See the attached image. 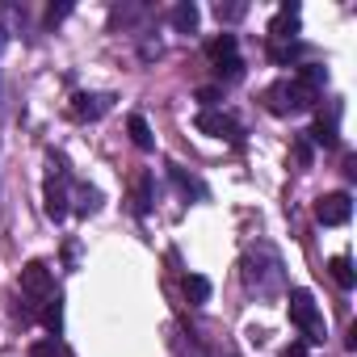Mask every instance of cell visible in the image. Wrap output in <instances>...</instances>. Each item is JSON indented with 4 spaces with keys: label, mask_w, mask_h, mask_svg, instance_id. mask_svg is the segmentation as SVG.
Returning a JSON list of instances; mask_svg holds the SVG:
<instances>
[{
    "label": "cell",
    "mask_w": 357,
    "mask_h": 357,
    "mask_svg": "<svg viewBox=\"0 0 357 357\" xmlns=\"http://www.w3.org/2000/svg\"><path fill=\"white\" fill-rule=\"evenodd\" d=\"M286 315H290V324H298L307 332V344H319L324 340V324H319V307H315L311 290H290Z\"/></svg>",
    "instance_id": "obj_1"
},
{
    "label": "cell",
    "mask_w": 357,
    "mask_h": 357,
    "mask_svg": "<svg viewBox=\"0 0 357 357\" xmlns=\"http://www.w3.org/2000/svg\"><path fill=\"white\" fill-rule=\"evenodd\" d=\"M265 105H269V114H290V109H307V105H315V93L311 89H303V84H294V80H278V84H269L265 89Z\"/></svg>",
    "instance_id": "obj_2"
},
{
    "label": "cell",
    "mask_w": 357,
    "mask_h": 357,
    "mask_svg": "<svg viewBox=\"0 0 357 357\" xmlns=\"http://www.w3.org/2000/svg\"><path fill=\"white\" fill-rule=\"evenodd\" d=\"M194 126L202 130V135H211V139H227V143H240V122L231 118V114H223V109H198V118H194Z\"/></svg>",
    "instance_id": "obj_3"
},
{
    "label": "cell",
    "mask_w": 357,
    "mask_h": 357,
    "mask_svg": "<svg viewBox=\"0 0 357 357\" xmlns=\"http://www.w3.org/2000/svg\"><path fill=\"white\" fill-rule=\"evenodd\" d=\"M349 215H353V198H349V194H324V198L315 202V219H319L324 227H344Z\"/></svg>",
    "instance_id": "obj_4"
},
{
    "label": "cell",
    "mask_w": 357,
    "mask_h": 357,
    "mask_svg": "<svg viewBox=\"0 0 357 357\" xmlns=\"http://www.w3.org/2000/svg\"><path fill=\"white\" fill-rule=\"evenodd\" d=\"M51 290H55V278H51V265L47 261H30L26 269H22V294H30V298H51Z\"/></svg>",
    "instance_id": "obj_5"
},
{
    "label": "cell",
    "mask_w": 357,
    "mask_h": 357,
    "mask_svg": "<svg viewBox=\"0 0 357 357\" xmlns=\"http://www.w3.org/2000/svg\"><path fill=\"white\" fill-rule=\"evenodd\" d=\"M298 17H303V9L294 5V0H286V5L278 9V17L269 22V43H294V34H298Z\"/></svg>",
    "instance_id": "obj_6"
},
{
    "label": "cell",
    "mask_w": 357,
    "mask_h": 357,
    "mask_svg": "<svg viewBox=\"0 0 357 357\" xmlns=\"http://www.w3.org/2000/svg\"><path fill=\"white\" fill-rule=\"evenodd\" d=\"M307 135H311L307 143H319V147H328V151H332V147L340 143V135H336V109H332L328 118H324V114H315V122H311V130H307Z\"/></svg>",
    "instance_id": "obj_7"
},
{
    "label": "cell",
    "mask_w": 357,
    "mask_h": 357,
    "mask_svg": "<svg viewBox=\"0 0 357 357\" xmlns=\"http://www.w3.org/2000/svg\"><path fill=\"white\" fill-rule=\"evenodd\" d=\"M43 206H47V215H51L55 223H63V219H68V190L55 181V176H51L47 190H43Z\"/></svg>",
    "instance_id": "obj_8"
},
{
    "label": "cell",
    "mask_w": 357,
    "mask_h": 357,
    "mask_svg": "<svg viewBox=\"0 0 357 357\" xmlns=\"http://www.w3.org/2000/svg\"><path fill=\"white\" fill-rule=\"evenodd\" d=\"M198 17H202V13H198L194 0H181V5L172 9V30H176V34H194V30H198Z\"/></svg>",
    "instance_id": "obj_9"
},
{
    "label": "cell",
    "mask_w": 357,
    "mask_h": 357,
    "mask_svg": "<svg viewBox=\"0 0 357 357\" xmlns=\"http://www.w3.org/2000/svg\"><path fill=\"white\" fill-rule=\"evenodd\" d=\"M109 105H114V97H89V93H80V97H76V105H72V114L93 122V118H101Z\"/></svg>",
    "instance_id": "obj_10"
},
{
    "label": "cell",
    "mask_w": 357,
    "mask_h": 357,
    "mask_svg": "<svg viewBox=\"0 0 357 357\" xmlns=\"http://www.w3.org/2000/svg\"><path fill=\"white\" fill-rule=\"evenodd\" d=\"M126 130H130V143H135L139 151H151V147H155L151 126H147V118H143V114H130V118H126Z\"/></svg>",
    "instance_id": "obj_11"
},
{
    "label": "cell",
    "mask_w": 357,
    "mask_h": 357,
    "mask_svg": "<svg viewBox=\"0 0 357 357\" xmlns=\"http://www.w3.org/2000/svg\"><path fill=\"white\" fill-rule=\"evenodd\" d=\"M328 273H332V282H336L340 290H353V286H357V273H353V261H349V257H332V261H328Z\"/></svg>",
    "instance_id": "obj_12"
},
{
    "label": "cell",
    "mask_w": 357,
    "mask_h": 357,
    "mask_svg": "<svg viewBox=\"0 0 357 357\" xmlns=\"http://www.w3.org/2000/svg\"><path fill=\"white\" fill-rule=\"evenodd\" d=\"M206 59L211 63H223V59H236V34H219L206 43Z\"/></svg>",
    "instance_id": "obj_13"
},
{
    "label": "cell",
    "mask_w": 357,
    "mask_h": 357,
    "mask_svg": "<svg viewBox=\"0 0 357 357\" xmlns=\"http://www.w3.org/2000/svg\"><path fill=\"white\" fill-rule=\"evenodd\" d=\"M181 286H185V298H190V303H198V307L211 303V278H202V273H185Z\"/></svg>",
    "instance_id": "obj_14"
},
{
    "label": "cell",
    "mask_w": 357,
    "mask_h": 357,
    "mask_svg": "<svg viewBox=\"0 0 357 357\" xmlns=\"http://www.w3.org/2000/svg\"><path fill=\"white\" fill-rule=\"evenodd\" d=\"M324 80H328V68H319V63H303V68H298V76H294V84L311 89V93H315Z\"/></svg>",
    "instance_id": "obj_15"
},
{
    "label": "cell",
    "mask_w": 357,
    "mask_h": 357,
    "mask_svg": "<svg viewBox=\"0 0 357 357\" xmlns=\"http://www.w3.org/2000/svg\"><path fill=\"white\" fill-rule=\"evenodd\" d=\"M298 55H303L298 43H269V59L273 63H298Z\"/></svg>",
    "instance_id": "obj_16"
},
{
    "label": "cell",
    "mask_w": 357,
    "mask_h": 357,
    "mask_svg": "<svg viewBox=\"0 0 357 357\" xmlns=\"http://www.w3.org/2000/svg\"><path fill=\"white\" fill-rule=\"evenodd\" d=\"M43 324L59 336V328H63V303H59V294H55V298H47V307H43Z\"/></svg>",
    "instance_id": "obj_17"
},
{
    "label": "cell",
    "mask_w": 357,
    "mask_h": 357,
    "mask_svg": "<svg viewBox=\"0 0 357 357\" xmlns=\"http://www.w3.org/2000/svg\"><path fill=\"white\" fill-rule=\"evenodd\" d=\"M194 97H198V105H202V109H219V101H223V89H219V84H206V89H198Z\"/></svg>",
    "instance_id": "obj_18"
},
{
    "label": "cell",
    "mask_w": 357,
    "mask_h": 357,
    "mask_svg": "<svg viewBox=\"0 0 357 357\" xmlns=\"http://www.w3.org/2000/svg\"><path fill=\"white\" fill-rule=\"evenodd\" d=\"M97 211H101V194H97V190H80V206H76V215L89 219V215H97Z\"/></svg>",
    "instance_id": "obj_19"
},
{
    "label": "cell",
    "mask_w": 357,
    "mask_h": 357,
    "mask_svg": "<svg viewBox=\"0 0 357 357\" xmlns=\"http://www.w3.org/2000/svg\"><path fill=\"white\" fill-rule=\"evenodd\" d=\"M30 357H63V349H59L55 336H47V340H34L30 344Z\"/></svg>",
    "instance_id": "obj_20"
},
{
    "label": "cell",
    "mask_w": 357,
    "mask_h": 357,
    "mask_svg": "<svg viewBox=\"0 0 357 357\" xmlns=\"http://www.w3.org/2000/svg\"><path fill=\"white\" fill-rule=\"evenodd\" d=\"M215 72H219L223 80H240V76H244V63H240V55H236V59H223V63H215Z\"/></svg>",
    "instance_id": "obj_21"
},
{
    "label": "cell",
    "mask_w": 357,
    "mask_h": 357,
    "mask_svg": "<svg viewBox=\"0 0 357 357\" xmlns=\"http://www.w3.org/2000/svg\"><path fill=\"white\" fill-rule=\"evenodd\" d=\"M294 160H298V164H303V168H311V160H315V151H311V143H307V139H303V135H298V139H294Z\"/></svg>",
    "instance_id": "obj_22"
},
{
    "label": "cell",
    "mask_w": 357,
    "mask_h": 357,
    "mask_svg": "<svg viewBox=\"0 0 357 357\" xmlns=\"http://www.w3.org/2000/svg\"><path fill=\"white\" fill-rule=\"evenodd\" d=\"M147 206H151V198H147V176H139V185H135V211L147 215Z\"/></svg>",
    "instance_id": "obj_23"
},
{
    "label": "cell",
    "mask_w": 357,
    "mask_h": 357,
    "mask_svg": "<svg viewBox=\"0 0 357 357\" xmlns=\"http://www.w3.org/2000/svg\"><path fill=\"white\" fill-rule=\"evenodd\" d=\"M215 17L219 22H236V17H244V5H215Z\"/></svg>",
    "instance_id": "obj_24"
},
{
    "label": "cell",
    "mask_w": 357,
    "mask_h": 357,
    "mask_svg": "<svg viewBox=\"0 0 357 357\" xmlns=\"http://www.w3.org/2000/svg\"><path fill=\"white\" fill-rule=\"evenodd\" d=\"M278 357H307V340H290Z\"/></svg>",
    "instance_id": "obj_25"
},
{
    "label": "cell",
    "mask_w": 357,
    "mask_h": 357,
    "mask_svg": "<svg viewBox=\"0 0 357 357\" xmlns=\"http://www.w3.org/2000/svg\"><path fill=\"white\" fill-rule=\"evenodd\" d=\"M68 13H72V5H51V9H47V22L55 26V22H63Z\"/></svg>",
    "instance_id": "obj_26"
}]
</instances>
